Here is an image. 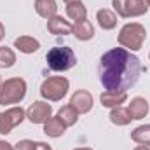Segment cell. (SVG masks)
I'll return each instance as SVG.
<instances>
[{"mask_svg": "<svg viewBox=\"0 0 150 150\" xmlns=\"http://www.w3.org/2000/svg\"><path fill=\"white\" fill-rule=\"evenodd\" d=\"M100 82L107 91L126 93L131 89L143 72L142 61L136 54L124 47H113L100 58Z\"/></svg>", "mask_w": 150, "mask_h": 150, "instance_id": "1", "label": "cell"}, {"mask_svg": "<svg viewBox=\"0 0 150 150\" xmlns=\"http://www.w3.org/2000/svg\"><path fill=\"white\" fill-rule=\"evenodd\" d=\"M45 61L47 67L54 72H67L70 68H74L77 65V56H75L74 49L67 47V45H58L47 51L45 54Z\"/></svg>", "mask_w": 150, "mask_h": 150, "instance_id": "2", "label": "cell"}, {"mask_svg": "<svg viewBox=\"0 0 150 150\" xmlns=\"http://www.w3.org/2000/svg\"><path fill=\"white\" fill-rule=\"evenodd\" d=\"M147 38V30L142 23H127L120 28L119 32V45L127 49V51H140L143 42Z\"/></svg>", "mask_w": 150, "mask_h": 150, "instance_id": "3", "label": "cell"}, {"mask_svg": "<svg viewBox=\"0 0 150 150\" xmlns=\"http://www.w3.org/2000/svg\"><path fill=\"white\" fill-rule=\"evenodd\" d=\"M26 96V82L21 77H11L0 86V105H16L21 103Z\"/></svg>", "mask_w": 150, "mask_h": 150, "instance_id": "4", "label": "cell"}, {"mask_svg": "<svg viewBox=\"0 0 150 150\" xmlns=\"http://www.w3.org/2000/svg\"><path fill=\"white\" fill-rule=\"evenodd\" d=\"M70 89V82L67 77L61 75H54V77H47L42 86H40V94L44 100L47 101H59L67 96Z\"/></svg>", "mask_w": 150, "mask_h": 150, "instance_id": "5", "label": "cell"}, {"mask_svg": "<svg viewBox=\"0 0 150 150\" xmlns=\"http://www.w3.org/2000/svg\"><path fill=\"white\" fill-rule=\"evenodd\" d=\"M112 5L117 16H120L124 19L140 18L149 12V5L145 0H112Z\"/></svg>", "mask_w": 150, "mask_h": 150, "instance_id": "6", "label": "cell"}, {"mask_svg": "<svg viewBox=\"0 0 150 150\" xmlns=\"http://www.w3.org/2000/svg\"><path fill=\"white\" fill-rule=\"evenodd\" d=\"M25 119H26V110L21 107H11L5 112H0V134H9Z\"/></svg>", "mask_w": 150, "mask_h": 150, "instance_id": "7", "label": "cell"}, {"mask_svg": "<svg viewBox=\"0 0 150 150\" xmlns=\"http://www.w3.org/2000/svg\"><path fill=\"white\" fill-rule=\"evenodd\" d=\"M52 117V107L45 101H33L26 108V119L32 124H44Z\"/></svg>", "mask_w": 150, "mask_h": 150, "instance_id": "8", "label": "cell"}, {"mask_svg": "<svg viewBox=\"0 0 150 150\" xmlns=\"http://www.w3.org/2000/svg\"><path fill=\"white\" fill-rule=\"evenodd\" d=\"M70 105L74 107L79 113H87L93 108V94L86 89L75 91V94L70 98Z\"/></svg>", "mask_w": 150, "mask_h": 150, "instance_id": "9", "label": "cell"}, {"mask_svg": "<svg viewBox=\"0 0 150 150\" xmlns=\"http://www.w3.org/2000/svg\"><path fill=\"white\" fill-rule=\"evenodd\" d=\"M47 30L52 35H70L72 30H74V25L68 19H65V18L56 14L51 19H47Z\"/></svg>", "mask_w": 150, "mask_h": 150, "instance_id": "10", "label": "cell"}, {"mask_svg": "<svg viewBox=\"0 0 150 150\" xmlns=\"http://www.w3.org/2000/svg\"><path fill=\"white\" fill-rule=\"evenodd\" d=\"M14 47L23 54H33L40 49V42L30 35H21L14 40Z\"/></svg>", "mask_w": 150, "mask_h": 150, "instance_id": "11", "label": "cell"}, {"mask_svg": "<svg viewBox=\"0 0 150 150\" xmlns=\"http://www.w3.org/2000/svg\"><path fill=\"white\" fill-rule=\"evenodd\" d=\"M127 110L131 113L133 120H140V119L147 117V113H149V101L145 98H142V96H136V98L131 100Z\"/></svg>", "mask_w": 150, "mask_h": 150, "instance_id": "12", "label": "cell"}, {"mask_svg": "<svg viewBox=\"0 0 150 150\" xmlns=\"http://www.w3.org/2000/svg\"><path fill=\"white\" fill-rule=\"evenodd\" d=\"M127 100V93H113V91H105L100 96V101L105 108H115L120 107Z\"/></svg>", "mask_w": 150, "mask_h": 150, "instance_id": "13", "label": "cell"}, {"mask_svg": "<svg viewBox=\"0 0 150 150\" xmlns=\"http://www.w3.org/2000/svg\"><path fill=\"white\" fill-rule=\"evenodd\" d=\"M35 11L40 18L51 19L58 12V4L56 0H35Z\"/></svg>", "mask_w": 150, "mask_h": 150, "instance_id": "14", "label": "cell"}, {"mask_svg": "<svg viewBox=\"0 0 150 150\" xmlns=\"http://www.w3.org/2000/svg\"><path fill=\"white\" fill-rule=\"evenodd\" d=\"M96 19H98V25L103 28V30H113L117 26V14L110 11V9H100L96 12Z\"/></svg>", "mask_w": 150, "mask_h": 150, "instance_id": "15", "label": "cell"}, {"mask_svg": "<svg viewBox=\"0 0 150 150\" xmlns=\"http://www.w3.org/2000/svg\"><path fill=\"white\" fill-rule=\"evenodd\" d=\"M72 33L75 35V38L86 42V40H91V38L94 37V26H93L87 19H84V21L74 23V30H72Z\"/></svg>", "mask_w": 150, "mask_h": 150, "instance_id": "16", "label": "cell"}, {"mask_svg": "<svg viewBox=\"0 0 150 150\" xmlns=\"http://www.w3.org/2000/svg\"><path fill=\"white\" fill-rule=\"evenodd\" d=\"M65 129H67V126L58 117H51L47 122H44V133L49 138H59V136H63Z\"/></svg>", "mask_w": 150, "mask_h": 150, "instance_id": "17", "label": "cell"}, {"mask_svg": "<svg viewBox=\"0 0 150 150\" xmlns=\"http://www.w3.org/2000/svg\"><path fill=\"white\" fill-rule=\"evenodd\" d=\"M56 117H58L67 127H70V126H75V124H77V120H79V112L68 103V105H65V107H61V108L58 110V115H56Z\"/></svg>", "mask_w": 150, "mask_h": 150, "instance_id": "18", "label": "cell"}, {"mask_svg": "<svg viewBox=\"0 0 150 150\" xmlns=\"http://www.w3.org/2000/svg\"><path fill=\"white\" fill-rule=\"evenodd\" d=\"M67 16L70 19H74L75 23L87 19V9L82 2H74V4H67Z\"/></svg>", "mask_w": 150, "mask_h": 150, "instance_id": "19", "label": "cell"}, {"mask_svg": "<svg viewBox=\"0 0 150 150\" xmlns=\"http://www.w3.org/2000/svg\"><path fill=\"white\" fill-rule=\"evenodd\" d=\"M110 122L115 124V126H127L131 120H133V117H131V113L127 108H122V107H115L112 108V112H110Z\"/></svg>", "mask_w": 150, "mask_h": 150, "instance_id": "20", "label": "cell"}, {"mask_svg": "<svg viewBox=\"0 0 150 150\" xmlns=\"http://www.w3.org/2000/svg\"><path fill=\"white\" fill-rule=\"evenodd\" d=\"M131 140L136 142L138 145H147L150 147V124L138 126L136 129L131 131Z\"/></svg>", "mask_w": 150, "mask_h": 150, "instance_id": "21", "label": "cell"}, {"mask_svg": "<svg viewBox=\"0 0 150 150\" xmlns=\"http://www.w3.org/2000/svg\"><path fill=\"white\" fill-rule=\"evenodd\" d=\"M14 150H52L51 145L44 142H32V140H21L14 145Z\"/></svg>", "mask_w": 150, "mask_h": 150, "instance_id": "22", "label": "cell"}, {"mask_svg": "<svg viewBox=\"0 0 150 150\" xmlns=\"http://www.w3.org/2000/svg\"><path fill=\"white\" fill-rule=\"evenodd\" d=\"M16 65V54L11 47H0V68H11Z\"/></svg>", "mask_w": 150, "mask_h": 150, "instance_id": "23", "label": "cell"}, {"mask_svg": "<svg viewBox=\"0 0 150 150\" xmlns=\"http://www.w3.org/2000/svg\"><path fill=\"white\" fill-rule=\"evenodd\" d=\"M0 150H14V147H12L9 142H5V140H0Z\"/></svg>", "mask_w": 150, "mask_h": 150, "instance_id": "24", "label": "cell"}, {"mask_svg": "<svg viewBox=\"0 0 150 150\" xmlns=\"http://www.w3.org/2000/svg\"><path fill=\"white\" fill-rule=\"evenodd\" d=\"M4 37H5V26H4L2 21H0V42L4 40Z\"/></svg>", "mask_w": 150, "mask_h": 150, "instance_id": "25", "label": "cell"}, {"mask_svg": "<svg viewBox=\"0 0 150 150\" xmlns=\"http://www.w3.org/2000/svg\"><path fill=\"white\" fill-rule=\"evenodd\" d=\"M134 150H150V147H147V145H138V147H134Z\"/></svg>", "mask_w": 150, "mask_h": 150, "instance_id": "26", "label": "cell"}, {"mask_svg": "<svg viewBox=\"0 0 150 150\" xmlns=\"http://www.w3.org/2000/svg\"><path fill=\"white\" fill-rule=\"evenodd\" d=\"M65 4H74V2H82V0H63Z\"/></svg>", "mask_w": 150, "mask_h": 150, "instance_id": "27", "label": "cell"}, {"mask_svg": "<svg viewBox=\"0 0 150 150\" xmlns=\"http://www.w3.org/2000/svg\"><path fill=\"white\" fill-rule=\"evenodd\" d=\"M74 150H93V149H87V147H82V149H74Z\"/></svg>", "mask_w": 150, "mask_h": 150, "instance_id": "28", "label": "cell"}, {"mask_svg": "<svg viewBox=\"0 0 150 150\" xmlns=\"http://www.w3.org/2000/svg\"><path fill=\"white\" fill-rule=\"evenodd\" d=\"M145 2H147V5H149V7H150V0H145Z\"/></svg>", "mask_w": 150, "mask_h": 150, "instance_id": "29", "label": "cell"}, {"mask_svg": "<svg viewBox=\"0 0 150 150\" xmlns=\"http://www.w3.org/2000/svg\"><path fill=\"white\" fill-rule=\"evenodd\" d=\"M2 82H4V80H2V77H0V86H2Z\"/></svg>", "mask_w": 150, "mask_h": 150, "instance_id": "30", "label": "cell"}, {"mask_svg": "<svg viewBox=\"0 0 150 150\" xmlns=\"http://www.w3.org/2000/svg\"><path fill=\"white\" fill-rule=\"evenodd\" d=\"M149 58H150V54H149Z\"/></svg>", "mask_w": 150, "mask_h": 150, "instance_id": "31", "label": "cell"}]
</instances>
